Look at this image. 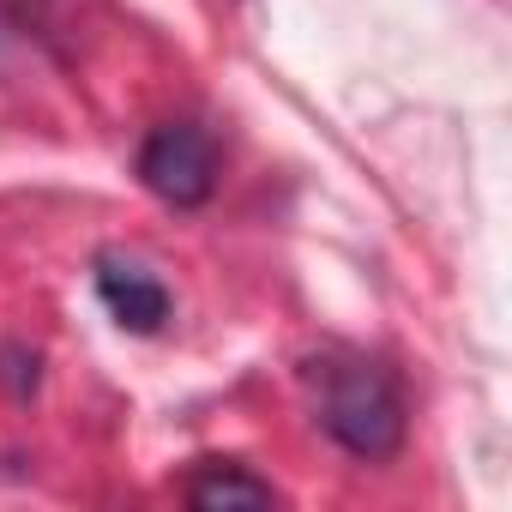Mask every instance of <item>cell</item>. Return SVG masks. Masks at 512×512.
Segmentation results:
<instances>
[{"mask_svg": "<svg viewBox=\"0 0 512 512\" xmlns=\"http://www.w3.org/2000/svg\"><path fill=\"white\" fill-rule=\"evenodd\" d=\"M187 500H193L199 512H229V506H272L278 488H272L266 476L241 470V464H205V470L187 482Z\"/></svg>", "mask_w": 512, "mask_h": 512, "instance_id": "obj_4", "label": "cell"}, {"mask_svg": "<svg viewBox=\"0 0 512 512\" xmlns=\"http://www.w3.org/2000/svg\"><path fill=\"white\" fill-rule=\"evenodd\" d=\"M97 296L115 314V326H127V332H157L169 320V290L133 260H109L103 253L97 260Z\"/></svg>", "mask_w": 512, "mask_h": 512, "instance_id": "obj_3", "label": "cell"}, {"mask_svg": "<svg viewBox=\"0 0 512 512\" xmlns=\"http://www.w3.org/2000/svg\"><path fill=\"white\" fill-rule=\"evenodd\" d=\"M139 181H145L163 205L193 211V205H205L211 187H217V145H211L193 121H169V127H157V133L139 145Z\"/></svg>", "mask_w": 512, "mask_h": 512, "instance_id": "obj_2", "label": "cell"}, {"mask_svg": "<svg viewBox=\"0 0 512 512\" xmlns=\"http://www.w3.org/2000/svg\"><path fill=\"white\" fill-rule=\"evenodd\" d=\"M314 386H320V422L350 458L374 464V458H392L404 446V398H398L386 368L344 356V362H320Z\"/></svg>", "mask_w": 512, "mask_h": 512, "instance_id": "obj_1", "label": "cell"}]
</instances>
